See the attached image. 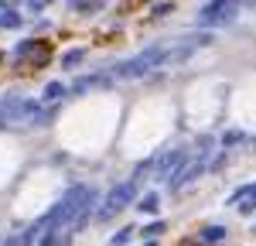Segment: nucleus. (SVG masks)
Instances as JSON below:
<instances>
[{"instance_id":"f257e3e1","label":"nucleus","mask_w":256,"mask_h":246,"mask_svg":"<svg viewBox=\"0 0 256 246\" xmlns=\"http://www.w3.org/2000/svg\"><path fill=\"white\" fill-rule=\"evenodd\" d=\"M164 55H168V48H164V44H150V48L137 52L134 58L113 65V68H110V76H113V79H140V76H147L150 68H160V65H164Z\"/></svg>"},{"instance_id":"2eb2a0df","label":"nucleus","mask_w":256,"mask_h":246,"mask_svg":"<svg viewBox=\"0 0 256 246\" xmlns=\"http://www.w3.org/2000/svg\"><path fill=\"white\" fill-rule=\"evenodd\" d=\"M195 147H198V150H195L198 158H202V161H208V154H212V147H216V137H212V134H202Z\"/></svg>"},{"instance_id":"dca6fc26","label":"nucleus","mask_w":256,"mask_h":246,"mask_svg":"<svg viewBox=\"0 0 256 246\" xmlns=\"http://www.w3.org/2000/svg\"><path fill=\"white\" fill-rule=\"evenodd\" d=\"M34 48H38V41H34V38H24V41H20V44H18V48L10 52V55H14V58L20 62V58H24V55H31Z\"/></svg>"},{"instance_id":"b1692460","label":"nucleus","mask_w":256,"mask_h":246,"mask_svg":"<svg viewBox=\"0 0 256 246\" xmlns=\"http://www.w3.org/2000/svg\"><path fill=\"white\" fill-rule=\"evenodd\" d=\"M144 246H158V243H154V240H147V243H144Z\"/></svg>"},{"instance_id":"4468645a","label":"nucleus","mask_w":256,"mask_h":246,"mask_svg":"<svg viewBox=\"0 0 256 246\" xmlns=\"http://www.w3.org/2000/svg\"><path fill=\"white\" fill-rule=\"evenodd\" d=\"M20 24H24V18H20L14 7H0V28L10 31V28H20Z\"/></svg>"},{"instance_id":"f8f14e48","label":"nucleus","mask_w":256,"mask_h":246,"mask_svg":"<svg viewBox=\"0 0 256 246\" xmlns=\"http://www.w3.org/2000/svg\"><path fill=\"white\" fill-rule=\"evenodd\" d=\"M226 236H229V229H226V226H205V229L198 232V240H202V243H208V246L222 243Z\"/></svg>"},{"instance_id":"f03ea898","label":"nucleus","mask_w":256,"mask_h":246,"mask_svg":"<svg viewBox=\"0 0 256 246\" xmlns=\"http://www.w3.org/2000/svg\"><path fill=\"white\" fill-rule=\"evenodd\" d=\"M41 110H44L41 100H28V96H20V92H10V96L0 100V123H4V126H7V123H28V126H34Z\"/></svg>"},{"instance_id":"39448f33","label":"nucleus","mask_w":256,"mask_h":246,"mask_svg":"<svg viewBox=\"0 0 256 246\" xmlns=\"http://www.w3.org/2000/svg\"><path fill=\"white\" fill-rule=\"evenodd\" d=\"M212 31H195V34H188V38H181L174 48H168V55H164V65L160 68H174V65H184V62L195 55L198 48H205V44H212Z\"/></svg>"},{"instance_id":"4be33fe9","label":"nucleus","mask_w":256,"mask_h":246,"mask_svg":"<svg viewBox=\"0 0 256 246\" xmlns=\"http://www.w3.org/2000/svg\"><path fill=\"white\" fill-rule=\"evenodd\" d=\"M171 10H174V4H158V7H154V14H158V18H164V14H171Z\"/></svg>"},{"instance_id":"6e6552de","label":"nucleus","mask_w":256,"mask_h":246,"mask_svg":"<svg viewBox=\"0 0 256 246\" xmlns=\"http://www.w3.org/2000/svg\"><path fill=\"white\" fill-rule=\"evenodd\" d=\"M229 205H239V212H253V208H256V182L253 184H242L239 192H232Z\"/></svg>"},{"instance_id":"f3484780","label":"nucleus","mask_w":256,"mask_h":246,"mask_svg":"<svg viewBox=\"0 0 256 246\" xmlns=\"http://www.w3.org/2000/svg\"><path fill=\"white\" fill-rule=\"evenodd\" d=\"M134 232H137L134 226H123V229H120L116 236L110 240V246H126V243H130V236H134Z\"/></svg>"},{"instance_id":"9b49d317","label":"nucleus","mask_w":256,"mask_h":246,"mask_svg":"<svg viewBox=\"0 0 256 246\" xmlns=\"http://www.w3.org/2000/svg\"><path fill=\"white\" fill-rule=\"evenodd\" d=\"M158 202H160V198H158V192H144V195L137 198V205H134V208H137L140 216H154V212L160 208Z\"/></svg>"},{"instance_id":"423d86ee","label":"nucleus","mask_w":256,"mask_h":246,"mask_svg":"<svg viewBox=\"0 0 256 246\" xmlns=\"http://www.w3.org/2000/svg\"><path fill=\"white\" fill-rule=\"evenodd\" d=\"M188 161H192V154H188L184 147H171V150L158 154V168H154V178L168 184V182H171V178H174V174H178V171H181V168H184Z\"/></svg>"},{"instance_id":"a211bd4d","label":"nucleus","mask_w":256,"mask_h":246,"mask_svg":"<svg viewBox=\"0 0 256 246\" xmlns=\"http://www.w3.org/2000/svg\"><path fill=\"white\" fill-rule=\"evenodd\" d=\"M236 144H242V130H226V134H222V147H226V150L236 147Z\"/></svg>"},{"instance_id":"aec40b11","label":"nucleus","mask_w":256,"mask_h":246,"mask_svg":"<svg viewBox=\"0 0 256 246\" xmlns=\"http://www.w3.org/2000/svg\"><path fill=\"white\" fill-rule=\"evenodd\" d=\"M222 164H226V150H218L216 158H212V161H208V171H218V168H222Z\"/></svg>"},{"instance_id":"5701e85b","label":"nucleus","mask_w":256,"mask_h":246,"mask_svg":"<svg viewBox=\"0 0 256 246\" xmlns=\"http://www.w3.org/2000/svg\"><path fill=\"white\" fill-rule=\"evenodd\" d=\"M14 4H18V0H0V7H14Z\"/></svg>"},{"instance_id":"9d476101","label":"nucleus","mask_w":256,"mask_h":246,"mask_svg":"<svg viewBox=\"0 0 256 246\" xmlns=\"http://www.w3.org/2000/svg\"><path fill=\"white\" fill-rule=\"evenodd\" d=\"M96 86H110V76H82V79H76L72 92L82 96V92H89V89H96Z\"/></svg>"},{"instance_id":"ddd939ff","label":"nucleus","mask_w":256,"mask_h":246,"mask_svg":"<svg viewBox=\"0 0 256 246\" xmlns=\"http://www.w3.org/2000/svg\"><path fill=\"white\" fill-rule=\"evenodd\" d=\"M86 55H89L86 48H68V52L62 55V68H79L82 62H86Z\"/></svg>"},{"instance_id":"412c9836","label":"nucleus","mask_w":256,"mask_h":246,"mask_svg":"<svg viewBox=\"0 0 256 246\" xmlns=\"http://www.w3.org/2000/svg\"><path fill=\"white\" fill-rule=\"evenodd\" d=\"M48 4H52V0H28V7H31V10H34V14H38V10H44V7H48Z\"/></svg>"},{"instance_id":"1a4fd4ad","label":"nucleus","mask_w":256,"mask_h":246,"mask_svg":"<svg viewBox=\"0 0 256 246\" xmlns=\"http://www.w3.org/2000/svg\"><path fill=\"white\" fill-rule=\"evenodd\" d=\"M65 96H68L65 82H48V86L41 89V102H44V106H55V102H62Z\"/></svg>"},{"instance_id":"0eeeda50","label":"nucleus","mask_w":256,"mask_h":246,"mask_svg":"<svg viewBox=\"0 0 256 246\" xmlns=\"http://www.w3.org/2000/svg\"><path fill=\"white\" fill-rule=\"evenodd\" d=\"M208 171V161H202V158H195V161H188L181 171H178L174 178L168 182V192H181V188H188V184L195 182V178H202Z\"/></svg>"},{"instance_id":"393cba45","label":"nucleus","mask_w":256,"mask_h":246,"mask_svg":"<svg viewBox=\"0 0 256 246\" xmlns=\"http://www.w3.org/2000/svg\"><path fill=\"white\" fill-rule=\"evenodd\" d=\"M0 126H4V123H0Z\"/></svg>"},{"instance_id":"20e7f679","label":"nucleus","mask_w":256,"mask_h":246,"mask_svg":"<svg viewBox=\"0 0 256 246\" xmlns=\"http://www.w3.org/2000/svg\"><path fill=\"white\" fill-rule=\"evenodd\" d=\"M236 20V0H208L202 4L195 18L198 31H212V28H222V24H232Z\"/></svg>"},{"instance_id":"7ed1b4c3","label":"nucleus","mask_w":256,"mask_h":246,"mask_svg":"<svg viewBox=\"0 0 256 246\" xmlns=\"http://www.w3.org/2000/svg\"><path fill=\"white\" fill-rule=\"evenodd\" d=\"M134 198H137V178H126L123 184H113L110 195H106V198L99 202V208H96V222H110L120 208H126Z\"/></svg>"},{"instance_id":"6ab92c4d","label":"nucleus","mask_w":256,"mask_h":246,"mask_svg":"<svg viewBox=\"0 0 256 246\" xmlns=\"http://www.w3.org/2000/svg\"><path fill=\"white\" fill-rule=\"evenodd\" d=\"M164 229H168L164 222H150V226H144V232H140V236H144V240H158Z\"/></svg>"}]
</instances>
